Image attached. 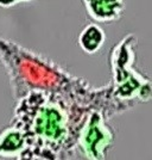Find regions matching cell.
<instances>
[{"instance_id":"cell-1","label":"cell","mask_w":152,"mask_h":160,"mask_svg":"<svg viewBox=\"0 0 152 160\" xmlns=\"http://www.w3.org/2000/svg\"><path fill=\"white\" fill-rule=\"evenodd\" d=\"M80 148L89 159H104L105 149L113 142V134L106 126L104 117L94 111L88 116L79 133Z\"/></svg>"},{"instance_id":"cell-2","label":"cell","mask_w":152,"mask_h":160,"mask_svg":"<svg viewBox=\"0 0 152 160\" xmlns=\"http://www.w3.org/2000/svg\"><path fill=\"white\" fill-rule=\"evenodd\" d=\"M27 142L24 133L16 126L0 132V159H26Z\"/></svg>"},{"instance_id":"cell-3","label":"cell","mask_w":152,"mask_h":160,"mask_svg":"<svg viewBox=\"0 0 152 160\" xmlns=\"http://www.w3.org/2000/svg\"><path fill=\"white\" fill-rule=\"evenodd\" d=\"M89 17L96 22L119 19L125 10L124 0H83Z\"/></svg>"},{"instance_id":"cell-4","label":"cell","mask_w":152,"mask_h":160,"mask_svg":"<svg viewBox=\"0 0 152 160\" xmlns=\"http://www.w3.org/2000/svg\"><path fill=\"white\" fill-rule=\"evenodd\" d=\"M106 41L104 30L96 24L87 25L79 36V44L81 49L87 54H94L99 52Z\"/></svg>"},{"instance_id":"cell-5","label":"cell","mask_w":152,"mask_h":160,"mask_svg":"<svg viewBox=\"0 0 152 160\" xmlns=\"http://www.w3.org/2000/svg\"><path fill=\"white\" fill-rule=\"evenodd\" d=\"M26 1H32V0H0V8H8L17 4L26 2Z\"/></svg>"}]
</instances>
